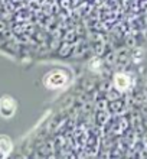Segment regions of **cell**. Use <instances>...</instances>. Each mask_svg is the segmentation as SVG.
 <instances>
[{
	"label": "cell",
	"mask_w": 147,
	"mask_h": 159,
	"mask_svg": "<svg viewBox=\"0 0 147 159\" xmlns=\"http://www.w3.org/2000/svg\"><path fill=\"white\" fill-rule=\"evenodd\" d=\"M68 74L63 70H52L50 72H48L46 75H45V80H43V83L46 85L48 88L50 90H55V88H61L63 87L65 84L68 83Z\"/></svg>",
	"instance_id": "cell-1"
},
{
	"label": "cell",
	"mask_w": 147,
	"mask_h": 159,
	"mask_svg": "<svg viewBox=\"0 0 147 159\" xmlns=\"http://www.w3.org/2000/svg\"><path fill=\"white\" fill-rule=\"evenodd\" d=\"M16 109H17V104H16V100L10 96H3L0 98V116L2 117H12L13 114L16 113Z\"/></svg>",
	"instance_id": "cell-2"
},
{
	"label": "cell",
	"mask_w": 147,
	"mask_h": 159,
	"mask_svg": "<svg viewBox=\"0 0 147 159\" xmlns=\"http://www.w3.org/2000/svg\"><path fill=\"white\" fill-rule=\"evenodd\" d=\"M131 85V78L124 72H120L114 77V87L117 88L118 91H126Z\"/></svg>",
	"instance_id": "cell-3"
},
{
	"label": "cell",
	"mask_w": 147,
	"mask_h": 159,
	"mask_svg": "<svg viewBox=\"0 0 147 159\" xmlns=\"http://www.w3.org/2000/svg\"><path fill=\"white\" fill-rule=\"evenodd\" d=\"M12 140L7 138V136H4V134H0V158H3V156H7L12 151Z\"/></svg>",
	"instance_id": "cell-4"
}]
</instances>
